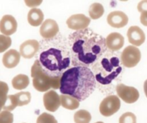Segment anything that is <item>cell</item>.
Returning <instances> with one entry per match:
<instances>
[{"instance_id": "cell-29", "label": "cell", "mask_w": 147, "mask_h": 123, "mask_svg": "<svg viewBox=\"0 0 147 123\" xmlns=\"http://www.w3.org/2000/svg\"><path fill=\"white\" fill-rule=\"evenodd\" d=\"M14 116L8 111H2L0 112V123H13Z\"/></svg>"}, {"instance_id": "cell-9", "label": "cell", "mask_w": 147, "mask_h": 123, "mask_svg": "<svg viewBox=\"0 0 147 123\" xmlns=\"http://www.w3.org/2000/svg\"><path fill=\"white\" fill-rule=\"evenodd\" d=\"M67 27L71 30H82L88 27L90 19L83 14H76L70 16L66 21Z\"/></svg>"}, {"instance_id": "cell-4", "label": "cell", "mask_w": 147, "mask_h": 123, "mask_svg": "<svg viewBox=\"0 0 147 123\" xmlns=\"http://www.w3.org/2000/svg\"><path fill=\"white\" fill-rule=\"evenodd\" d=\"M33 86L37 91L45 92L50 89H60L61 76H52L42 69L40 60H36L31 69Z\"/></svg>"}, {"instance_id": "cell-11", "label": "cell", "mask_w": 147, "mask_h": 123, "mask_svg": "<svg viewBox=\"0 0 147 123\" xmlns=\"http://www.w3.org/2000/svg\"><path fill=\"white\" fill-rule=\"evenodd\" d=\"M17 29V22L13 16L6 14L0 20V32L6 36L14 34Z\"/></svg>"}, {"instance_id": "cell-31", "label": "cell", "mask_w": 147, "mask_h": 123, "mask_svg": "<svg viewBox=\"0 0 147 123\" xmlns=\"http://www.w3.org/2000/svg\"><path fill=\"white\" fill-rule=\"evenodd\" d=\"M140 21L143 25L147 27V11H144L141 12Z\"/></svg>"}, {"instance_id": "cell-27", "label": "cell", "mask_w": 147, "mask_h": 123, "mask_svg": "<svg viewBox=\"0 0 147 123\" xmlns=\"http://www.w3.org/2000/svg\"><path fill=\"white\" fill-rule=\"evenodd\" d=\"M37 123H57V121L53 115L44 112L37 118Z\"/></svg>"}, {"instance_id": "cell-3", "label": "cell", "mask_w": 147, "mask_h": 123, "mask_svg": "<svg viewBox=\"0 0 147 123\" xmlns=\"http://www.w3.org/2000/svg\"><path fill=\"white\" fill-rule=\"evenodd\" d=\"M39 60L42 69L52 76H62V71L68 68L70 63L69 56H65L61 50L54 48L43 51Z\"/></svg>"}, {"instance_id": "cell-34", "label": "cell", "mask_w": 147, "mask_h": 123, "mask_svg": "<svg viewBox=\"0 0 147 123\" xmlns=\"http://www.w3.org/2000/svg\"><path fill=\"white\" fill-rule=\"evenodd\" d=\"M96 123H103V122H96Z\"/></svg>"}, {"instance_id": "cell-26", "label": "cell", "mask_w": 147, "mask_h": 123, "mask_svg": "<svg viewBox=\"0 0 147 123\" xmlns=\"http://www.w3.org/2000/svg\"><path fill=\"white\" fill-rule=\"evenodd\" d=\"M11 45V39L9 36L0 35V53L6 51Z\"/></svg>"}, {"instance_id": "cell-6", "label": "cell", "mask_w": 147, "mask_h": 123, "mask_svg": "<svg viewBox=\"0 0 147 123\" xmlns=\"http://www.w3.org/2000/svg\"><path fill=\"white\" fill-rule=\"evenodd\" d=\"M142 57L141 51L136 46H127L121 56V63L126 68H133L139 63Z\"/></svg>"}, {"instance_id": "cell-5", "label": "cell", "mask_w": 147, "mask_h": 123, "mask_svg": "<svg viewBox=\"0 0 147 123\" xmlns=\"http://www.w3.org/2000/svg\"><path fill=\"white\" fill-rule=\"evenodd\" d=\"M95 77L98 82L103 85L109 84L122 71L120 60L117 57L104 58L94 67Z\"/></svg>"}, {"instance_id": "cell-7", "label": "cell", "mask_w": 147, "mask_h": 123, "mask_svg": "<svg viewBox=\"0 0 147 123\" xmlns=\"http://www.w3.org/2000/svg\"><path fill=\"white\" fill-rule=\"evenodd\" d=\"M120 99L116 95H111L105 98L100 105V112L103 116L110 117L120 109Z\"/></svg>"}, {"instance_id": "cell-2", "label": "cell", "mask_w": 147, "mask_h": 123, "mask_svg": "<svg viewBox=\"0 0 147 123\" xmlns=\"http://www.w3.org/2000/svg\"><path fill=\"white\" fill-rule=\"evenodd\" d=\"M96 82L94 73L89 68L75 66L63 73L60 91L62 94L70 95L81 102L93 93Z\"/></svg>"}, {"instance_id": "cell-22", "label": "cell", "mask_w": 147, "mask_h": 123, "mask_svg": "<svg viewBox=\"0 0 147 123\" xmlns=\"http://www.w3.org/2000/svg\"><path fill=\"white\" fill-rule=\"evenodd\" d=\"M91 115L86 109H80L74 115V121L76 123H90Z\"/></svg>"}, {"instance_id": "cell-1", "label": "cell", "mask_w": 147, "mask_h": 123, "mask_svg": "<svg viewBox=\"0 0 147 123\" xmlns=\"http://www.w3.org/2000/svg\"><path fill=\"white\" fill-rule=\"evenodd\" d=\"M69 46L73 66L85 67L98 60L107 49L106 39L89 28L70 34Z\"/></svg>"}, {"instance_id": "cell-33", "label": "cell", "mask_w": 147, "mask_h": 123, "mask_svg": "<svg viewBox=\"0 0 147 123\" xmlns=\"http://www.w3.org/2000/svg\"><path fill=\"white\" fill-rule=\"evenodd\" d=\"M144 93L146 96L147 97V79L145 81L144 84Z\"/></svg>"}, {"instance_id": "cell-8", "label": "cell", "mask_w": 147, "mask_h": 123, "mask_svg": "<svg viewBox=\"0 0 147 123\" xmlns=\"http://www.w3.org/2000/svg\"><path fill=\"white\" fill-rule=\"evenodd\" d=\"M118 96L126 103L133 104L139 98V92L133 86H128L123 84H118L116 86Z\"/></svg>"}, {"instance_id": "cell-15", "label": "cell", "mask_w": 147, "mask_h": 123, "mask_svg": "<svg viewBox=\"0 0 147 123\" xmlns=\"http://www.w3.org/2000/svg\"><path fill=\"white\" fill-rule=\"evenodd\" d=\"M129 42L134 46H140L145 42L144 32L138 26H131L127 32Z\"/></svg>"}, {"instance_id": "cell-10", "label": "cell", "mask_w": 147, "mask_h": 123, "mask_svg": "<svg viewBox=\"0 0 147 123\" xmlns=\"http://www.w3.org/2000/svg\"><path fill=\"white\" fill-rule=\"evenodd\" d=\"M43 102L45 109L51 112L57 111L61 105L60 96L53 90L48 91L43 96Z\"/></svg>"}, {"instance_id": "cell-25", "label": "cell", "mask_w": 147, "mask_h": 123, "mask_svg": "<svg viewBox=\"0 0 147 123\" xmlns=\"http://www.w3.org/2000/svg\"><path fill=\"white\" fill-rule=\"evenodd\" d=\"M17 107H18V105H17V99H16L14 94L9 95L8 97H7V102H6L4 107H3V109H4V111L11 112V111L14 110Z\"/></svg>"}, {"instance_id": "cell-16", "label": "cell", "mask_w": 147, "mask_h": 123, "mask_svg": "<svg viewBox=\"0 0 147 123\" xmlns=\"http://www.w3.org/2000/svg\"><path fill=\"white\" fill-rule=\"evenodd\" d=\"M106 46L112 51L120 50L124 45V37L119 33H112L106 38Z\"/></svg>"}, {"instance_id": "cell-19", "label": "cell", "mask_w": 147, "mask_h": 123, "mask_svg": "<svg viewBox=\"0 0 147 123\" xmlns=\"http://www.w3.org/2000/svg\"><path fill=\"white\" fill-rule=\"evenodd\" d=\"M60 96L61 105L65 109L69 110H74L78 109L80 105V102L76 98L70 96V95L62 94Z\"/></svg>"}, {"instance_id": "cell-12", "label": "cell", "mask_w": 147, "mask_h": 123, "mask_svg": "<svg viewBox=\"0 0 147 123\" xmlns=\"http://www.w3.org/2000/svg\"><path fill=\"white\" fill-rule=\"evenodd\" d=\"M59 32V26L54 20L47 19L42 24L40 33L45 39H50L57 35Z\"/></svg>"}, {"instance_id": "cell-17", "label": "cell", "mask_w": 147, "mask_h": 123, "mask_svg": "<svg viewBox=\"0 0 147 123\" xmlns=\"http://www.w3.org/2000/svg\"><path fill=\"white\" fill-rule=\"evenodd\" d=\"M20 53L14 49H11L4 54L2 58L3 65L7 69L16 67L20 63Z\"/></svg>"}, {"instance_id": "cell-32", "label": "cell", "mask_w": 147, "mask_h": 123, "mask_svg": "<svg viewBox=\"0 0 147 123\" xmlns=\"http://www.w3.org/2000/svg\"><path fill=\"white\" fill-rule=\"evenodd\" d=\"M41 3L42 1H25V4L30 7H37L39 4H41Z\"/></svg>"}, {"instance_id": "cell-35", "label": "cell", "mask_w": 147, "mask_h": 123, "mask_svg": "<svg viewBox=\"0 0 147 123\" xmlns=\"http://www.w3.org/2000/svg\"></svg>"}, {"instance_id": "cell-14", "label": "cell", "mask_w": 147, "mask_h": 123, "mask_svg": "<svg viewBox=\"0 0 147 123\" xmlns=\"http://www.w3.org/2000/svg\"><path fill=\"white\" fill-rule=\"evenodd\" d=\"M107 22L111 27L115 28H121L128 24L129 18L123 12L114 11L111 12L108 15Z\"/></svg>"}, {"instance_id": "cell-21", "label": "cell", "mask_w": 147, "mask_h": 123, "mask_svg": "<svg viewBox=\"0 0 147 123\" xmlns=\"http://www.w3.org/2000/svg\"><path fill=\"white\" fill-rule=\"evenodd\" d=\"M104 14L103 6L100 3H93L89 8V15L93 20H97Z\"/></svg>"}, {"instance_id": "cell-30", "label": "cell", "mask_w": 147, "mask_h": 123, "mask_svg": "<svg viewBox=\"0 0 147 123\" xmlns=\"http://www.w3.org/2000/svg\"><path fill=\"white\" fill-rule=\"evenodd\" d=\"M138 10L139 12H142L144 11H147V0H143L140 1L138 4Z\"/></svg>"}, {"instance_id": "cell-28", "label": "cell", "mask_w": 147, "mask_h": 123, "mask_svg": "<svg viewBox=\"0 0 147 123\" xmlns=\"http://www.w3.org/2000/svg\"><path fill=\"white\" fill-rule=\"evenodd\" d=\"M119 123H136V117L132 112H126L119 118Z\"/></svg>"}, {"instance_id": "cell-23", "label": "cell", "mask_w": 147, "mask_h": 123, "mask_svg": "<svg viewBox=\"0 0 147 123\" xmlns=\"http://www.w3.org/2000/svg\"><path fill=\"white\" fill-rule=\"evenodd\" d=\"M17 99L18 107L28 105L31 101V94L28 92H22L14 94Z\"/></svg>"}, {"instance_id": "cell-18", "label": "cell", "mask_w": 147, "mask_h": 123, "mask_svg": "<svg viewBox=\"0 0 147 123\" xmlns=\"http://www.w3.org/2000/svg\"><path fill=\"white\" fill-rule=\"evenodd\" d=\"M44 20V14L41 10L37 8H32L30 10L27 14V20L30 24L34 27H37L42 24Z\"/></svg>"}, {"instance_id": "cell-20", "label": "cell", "mask_w": 147, "mask_h": 123, "mask_svg": "<svg viewBox=\"0 0 147 123\" xmlns=\"http://www.w3.org/2000/svg\"><path fill=\"white\" fill-rule=\"evenodd\" d=\"M11 84L14 89L17 90H22L26 89L30 84V79L27 75L19 74L13 78Z\"/></svg>"}, {"instance_id": "cell-13", "label": "cell", "mask_w": 147, "mask_h": 123, "mask_svg": "<svg viewBox=\"0 0 147 123\" xmlns=\"http://www.w3.org/2000/svg\"><path fill=\"white\" fill-rule=\"evenodd\" d=\"M40 49V43L36 40H28L20 46V55L24 58H32Z\"/></svg>"}, {"instance_id": "cell-24", "label": "cell", "mask_w": 147, "mask_h": 123, "mask_svg": "<svg viewBox=\"0 0 147 123\" xmlns=\"http://www.w3.org/2000/svg\"><path fill=\"white\" fill-rule=\"evenodd\" d=\"M9 92V86L7 83L0 82V112L5 105L7 100V93Z\"/></svg>"}]
</instances>
